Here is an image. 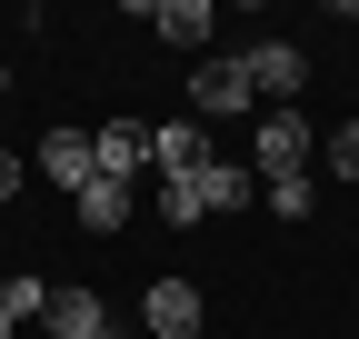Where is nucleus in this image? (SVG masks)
Wrapping results in <instances>:
<instances>
[{"label": "nucleus", "instance_id": "3", "mask_svg": "<svg viewBox=\"0 0 359 339\" xmlns=\"http://www.w3.org/2000/svg\"><path fill=\"white\" fill-rule=\"evenodd\" d=\"M190 120H200V130H210V120H259L250 70H240V60H200V70H190Z\"/></svg>", "mask_w": 359, "mask_h": 339}, {"label": "nucleus", "instance_id": "20", "mask_svg": "<svg viewBox=\"0 0 359 339\" xmlns=\"http://www.w3.org/2000/svg\"><path fill=\"white\" fill-rule=\"evenodd\" d=\"M100 339H120V329H100Z\"/></svg>", "mask_w": 359, "mask_h": 339}, {"label": "nucleus", "instance_id": "1", "mask_svg": "<svg viewBox=\"0 0 359 339\" xmlns=\"http://www.w3.org/2000/svg\"><path fill=\"white\" fill-rule=\"evenodd\" d=\"M240 70H250V100H269V110H290L309 90V50H299V40H250Z\"/></svg>", "mask_w": 359, "mask_h": 339}, {"label": "nucleus", "instance_id": "4", "mask_svg": "<svg viewBox=\"0 0 359 339\" xmlns=\"http://www.w3.org/2000/svg\"><path fill=\"white\" fill-rule=\"evenodd\" d=\"M200 319H210V300H200L190 279L160 270V279L140 289V329H150V339H200Z\"/></svg>", "mask_w": 359, "mask_h": 339}, {"label": "nucleus", "instance_id": "6", "mask_svg": "<svg viewBox=\"0 0 359 339\" xmlns=\"http://www.w3.org/2000/svg\"><path fill=\"white\" fill-rule=\"evenodd\" d=\"M40 180H60L80 200L90 180H100V140H90V130H40Z\"/></svg>", "mask_w": 359, "mask_h": 339}, {"label": "nucleus", "instance_id": "17", "mask_svg": "<svg viewBox=\"0 0 359 339\" xmlns=\"http://www.w3.org/2000/svg\"><path fill=\"white\" fill-rule=\"evenodd\" d=\"M339 30H359V0H349V11H339Z\"/></svg>", "mask_w": 359, "mask_h": 339}, {"label": "nucleus", "instance_id": "12", "mask_svg": "<svg viewBox=\"0 0 359 339\" xmlns=\"http://www.w3.org/2000/svg\"><path fill=\"white\" fill-rule=\"evenodd\" d=\"M150 209H160L170 230H200V220H210V200H200V180H160V190H150Z\"/></svg>", "mask_w": 359, "mask_h": 339}, {"label": "nucleus", "instance_id": "14", "mask_svg": "<svg viewBox=\"0 0 359 339\" xmlns=\"http://www.w3.org/2000/svg\"><path fill=\"white\" fill-rule=\"evenodd\" d=\"M320 170H330V180H359V120L320 130Z\"/></svg>", "mask_w": 359, "mask_h": 339}, {"label": "nucleus", "instance_id": "8", "mask_svg": "<svg viewBox=\"0 0 359 339\" xmlns=\"http://www.w3.org/2000/svg\"><path fill=\"white\" fill-rule=\"evenodd\" d=\"M140 20L170 40V50H200V40L219 30V11H210V0H140Z\"/></svg>", "mask_w": 359, "mask_h": 339}, {"label": "nucleus", "instance_id": "9", "mask_svg": "<svg viewBox=\"0 0 359 339\" xmlns=\"http://www.w3.org/2000/svg\"><path fill=\"white\" fill-rule=\"evenodd\" d=\"M130 209H140V200H130V180H90V190L70 200V220H80L90 240H110V230H130Z\"/></svg>", "mask_w": 359, "mask_h": 339}, {"label": "nucleus", "instance_id": "2", "mask_svg": "<svg viewBox=\"0 0 359 339\" xmlns=\"http://www.w3.org/2000/svg\"><path fill=\"white\" fill-rule=\"evenodd\" d=\"M309 160H320V130H309L299 110H259V160H250L259 180H299Z\"/></svg>", "mask_w": 359, "mask_h": 339}, {"label": "nucleus", "instance_id": "5", "mask_svg": "<svg viewBox=\"0 0 359 339\" xmlns=\"http://www.w3.org/2000/svg\"><path fill=\"white\" fill-rule=\"evenodd\" d=\"M150 170H160V180H200V170H210V130H200L190 110L150 130Z\"/></svg>", "mask_w": 359, "mask_h": 339}, {"label": "nucleus", "instance_id": "13", "mask_svg": "<svg viewBox=\"0 0 359 339\" xmlns=\"http://www.w3.org/2000/svg\"><path fill=\"white\" fill-rule=\"evenodd\" d=\"M259 200H269V220H309V209H320V180H259Z\"/></svg>", "mask_w": 359, "mask_h": 339}, {"label": "nucleus", "instance_id": "19", "mask_svg": "<svg viewBox=\"0 0 359 339\" xmlns=\"http://www.w3.org/2000/svg\"><path fill=\"white\" fill-rule=\"evenodd\" d=\"M0 230H11V209H0Z\"/></svg>", "mask_w": 359, "mask_h": 339}, {"label": "nucleus", "instance_id": "16", "mask_svg": "<svg viewBox=\"0 0 359 339\" xmlns=\"http://www.w3.org/2000/svg\"><path fill=\"white\" fill-rule=\"evenodd\" d=\"M0 339H20V310H11V300H0Z\"/></svg>", "mask_w": 359, "mask_h": 339}, {"label": "nucleus", "instance_id": "15", "mask_svg": "<svg viewBox=\"0 0 359 339\" xmlns=\"http://www.w3.org/2000/svg\"><path fill=\"white\" fill-rule=\"evenodd\" d=\"M20 200V150H0V209Z\"/></svg>", "mask_w": 359, "mask_h": 339}, {"label": "nucleus", "instance_id": "7", "mask_svg": "<svg viewBox=\"0 0 359 339\" xmlns=\"http://www.w3.org/2000/svg\"><path fill=\"white\" fill-rule=\"evenodd\" d=\"M140 170H150V120H100V180L140 190Z\"/></svg>", "mask_w": 359, "mask_h": 339}, {"label": "nucleus", "instance_id": "18", "mask_svg": "<svg viewBox=\"0 0 359 339\" xmlns=\"http://www.w3.org/2000/svg\"><path fill=\"white\" fill-rule=\"evenodd\" d=\"M349 120H359V90H349Z\"/></svg>", "mask_w": 359, "mask_h": 339}, {"label": "nucleus", "instance_id": "11", "mask_svg": "<svg viewBox=\"0 0 359 339\" xmlns=\"http://www.w3.org/2000/svg\"><path fill=\"white\" fill-rule=\"evenodd\" d=\"M200 200H210V209H259V170H250V160H210V170H200Z\"/></svg>", "mask_w": 359, "mask_h": 339}, {"label": "nucleus", "instance_id": "10", "mask_svg": "<svg viewBox=\"0 0 359 339\" xmlns=\"http://www.w3.org/2000/svg\"><path fill=\"white\" fill-rule=\"evenodd\" d=\"M40 319H50V339H100V329H110L100 289H50V310H40Z\"/></svg>", "mask_w": 359, "mask_h": 339}]
</instances>
